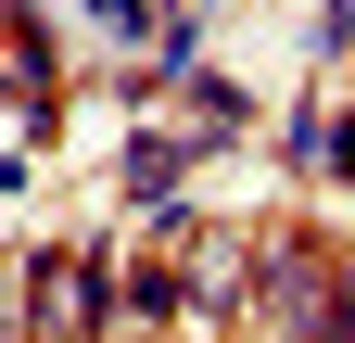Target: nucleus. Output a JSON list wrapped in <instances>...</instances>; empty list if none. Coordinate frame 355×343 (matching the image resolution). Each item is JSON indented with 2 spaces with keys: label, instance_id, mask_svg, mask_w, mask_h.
Masks as SVG:
<instances>
[{
  "label": "nucleus",
  "instance_id": "f257e3e1",
  "mask_svg": "<svg viewBox=\"0 0 355 343\" xmlns=\"http://www.w3.org/2000/svg\"><path fill=\"white\" fill-rule=\"evenodd\" d=\"M13 318L26 331H89L102 318V267H89V254H26L13 267Z\"/></svg>",
  "mask_w": 355,
  "mask_h": 343
}]
</instances>
